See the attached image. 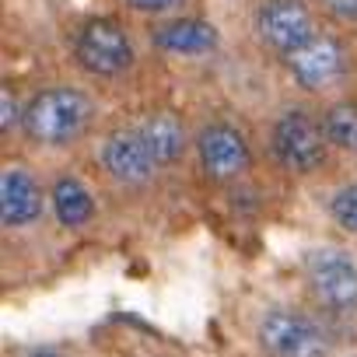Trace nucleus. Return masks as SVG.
I'll use <instances>...</instances> for the list:
<instances>
[{"instance_id":"nucleus-1","label":"nucleus","mask_w":357,"mask_h":357,"mask_svg":"<svg viewBox=\"0 0 357 357\" xmlns=\"http://www.w3.org/2000/svg\"><path fill=\"white\" fill-rule=\"evenodd\" d=\"M95 98L77 84H43L29 95V116H25V137L32 147L43 151H63L84 140L95 126Z\"/></svg>"},{"instance_id":"nucleus-2","label":"nucleus","mask_w":357,"mask_h":357,"mask_svg":"<svg viewBox=\"0 0 357 357\" xmlns=\"http://www.w3.org/2000/svg\"><path fill=\"white\" fill-rule=\"evenodd\" d=\"M301 287L326 322H347L357 315V252L343 245H319L301 259Z\"/></svg>"},{"instance_id":"nucleus-3","label":"nucleus","mask_w":357,"mask_h":357,"mask_svg":"<svg viewBox=\"0 0 357 357\" xmlns=\"http://www.w3.org/2000/svg\"><path fill=\"white\" fill-rule=\"evenodd\" d=\"M259 357H336L329 322L301 305H270L256 319Z\"/></svg>"},{"instance_id":"nucleus-4","label":"nucleus","mask_w":357,"mask_h":357,"mask_svg":"<svg viewBox=\"0 0 357 357\" xmlns=\"http://www.w3.org/2000/svg\"><path fill=\"white\" fill-rule=\"evenodd\" d=\"M270 158L294 178H308L322 172L333 158V147L326 140V130L319 123V112L305 105H287L270 123Z\"/></svg>"},{"instance_id":"nucleus-5","label":"nucleus","mask_w":357,"mask_h":357,"mask_svg":"<svg viewBox=\"0 0 357 357\" xmlns=\"http://www.w3.org/2000/svg\"><path fill=\"white\" fill-rule=\"evenodd\" d=\"M70 53H74V63L88 77H98V81H119L137 67V46L130 32L116 18H105V15H91L74 29Z\"/></svg>"},{"instance_id":"nucleus-6","label":"nucleus","mask_w":357,"mask_h":357,"mask_svg":"<svg viewBox=\"0 0 357 357\" xmlns=\"http://www.w3.org/2000/svg\"><path fill=\"white\" fill-rule=\"evenodd\" d=\"M95 165L109 183L123 193H144L161 178V165L147 151L144 137L137 133L133 119L123 126H112L98 137L95 144Z\"/></svg>"},{"instance_id":"nucleus-7","label":"nucleus","mask_w":357,"mask_h":357,"mask_svg":"<svg viewBox=\"0 0 357 357\" xmlns=\"http://www.w3.org/2000/svg\"><path fill=\"white\" fill-rule=\"evenodd\" d=\"M193 154L207 183L235 186L252 172V144L245 130L225 116H211L193 133Z\"/></svg>"},{"instance_id":"nucleus-8","label":"nucleus","mask_w":357,"mask_h":357,"mask_svg":"<svg viewBox=\"0 0 357 357\" xmlns=\"http://www.w3.org/2000/svg\"><path fill=\"white\" fill-rule=\"evenodd\" d=\"M284 70L291 74V81L301 91L336 98L347 88V81H350L354 56H350V46H347V39L340 32L322 29L315 39H308L298 53H291L284 60Z\"/></svg>"},{"instance_id":"nucleus-9","label":"nucleus","mask_w":357,"mask_h":357,"mask_svg":"<svg viewBox=\"0 0 357 357\" xmlns=\"http://www.w3.org/2000/svg\"><path fill=\"white\" fill-rule=\"evenodd\" d=\"M322 32L315 0H259L252 11L256 43L280 63Z\"/></svg>"},{"instance_id":"nucleus-10","label":"nucleus","mask_w":357,"mask_h":357,"mask_svg":"<svg viewBox=\"0 0 357 357\" xmlns=\"http://www.w3.org/2000/svg\"><path fill=\"white\" fill-rule=\"evenodd\" d=\"M50 211V193L32 165L8 161L0 168V225L4 231H29Z\"/></svg>"},{"instance_id":"nucleus-11","label":"nucleus","mask_w":357,"mask_h":357,"mask_svg":"<svg viewBox=\"0 0 357 357\" xmlns=\"http://www.w3.org/2000/svg\"><path fill=\"white\" fill-rule=\"evenodd\" d=\"M137 133L144 137L147 151L154 154V161L168 172L175 165H183L190 147H193V133L186 126V119L172 112V109H147L133 119Z\"/></svg>"},{"instance_id":"nucleus-12","label":"nucleus","mask_w":357,"mask_h":357,"mask_svg":"<svg viewBox=\"0 0 357 357\" xmlns=\"http://www.w3.org/2000/svg\"><path fill=\"white\" fill-rule=\"evenodd\" d=\"M151 43L168 53V56H186V60H197V56H211L221 50V32L207 22V18H197V15H175V18H165V22H154L151 29Z\"/></svg>"},{"instance_id":"nucleus-13","label":"nucleus","mask_w":357,"mask_h":357,"mask_svg":"<svg viewBox=\"0 0 357 357\" xmlns=\"http://www.w3.org/2000/svg\"><path fill=\"white\" fill-rule=\"evenodd\" d=\"M50 211L63 231H84L98 218V200L77 172H60L50 186Z\"/></svg>"},{"instance_id":"nucleus-14","label":"nucleus","mask_w":357,"mask_h":357,"mask_svg":"<svg viewBox=\"0 0 357 357\" xmlns=\"http://www.w3.org/2000/svg\"><path fill=\"white\" fill-rule=\"evenodd\" d=\"M319 123L326 130V140L333 154L357 161V98L336 95L319 109Z\"/></svg>"},{"instance_id":"nucleus-15","label":"nucleus","mask_w":357,"mask_h":357,"mask_svg":"<svg viewBox=\"0 0 357 357\" xmlns=\"http://www.w3.org/2000/svg\"><path fill=\"white\" fill-rule=\"evenodd\" d=\"M25 116H29V95L15 81L0 84V137L11 144L15 137H25Z\"/></svg>"},{"instance_id":"nucleus-16","label":"nucleus","mask_w":357,"mask_h":357,"mask_svg":"<svg viewBox=\"0 0 357 357\" xmlns=\"http://www.w3.org/2000/svg\"><path fill=\"white\" fill-rule=\"evenodd\" d=\"M326 214H329V221H333L340 231L357 235V183H347V186H340L336 193H329Z\"/></svg>"},{"instance_id":"nucleus-17","label":"nucleus","mask_w":357,"mask_h":357,"mask_svg":"<svg viewBox=\"0 0 357 357\" xmlns=\"http://www.w3.org/2000/svg\"><path fill=\"white\" fill-rule=\"evenodd\" d=\"M123 8L140 15V18H154V22H165V18H175L178 11L186 8V0H123Z\"/></svg>"},{"instance_id":"nucleus-18","label":"nucleus","mask_w":357,"mask_h":357,"mask_svg":"<svg viewBox=\"0 0 357 357\" xmlns=\"http://www.w3.org/2000/svg\"><path fill=\"white\" fill-rule=\"evenodd\" d=\"M315 8L336 25H357V0H315Z\"/></svg>"},{"instance_id":"nucleus-19","label":"nucleus","mask_w":357,"mask_h":357,"mask_svg":"<svg viewBox=\"0 0 357 357\" xmlns=\"http://www.w3.org/2000/svg\"><path fill=\"white\" fill-rule=\"evenodd\" d=\"M22 357H67L60 347H50V343H43V347H29Z\"/></svg>"}]
</instances>
